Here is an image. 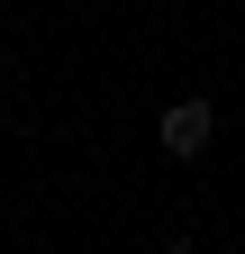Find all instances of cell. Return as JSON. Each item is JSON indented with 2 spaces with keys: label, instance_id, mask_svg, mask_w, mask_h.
Here are the masks:
<instances>
[{
  "label": "cell",
  "instance_id": "cell-1",
  "mask_svg": "<svg viewBox=\"0 0 245 254\" xmlns=\"http://www.w3.org/2000/svg\"><path fill=\"white\" fill-rule=\"evenodd\" d=\"M155 136H164V154H182V164H191V154L218 136V109H209V100H173V109L155 118Z\"/></svg>",
  "mask_w": 245,
  "mask_h": 254
},
{
  "label": "cell",
  "instance_id": "cell-2",
  "mask_svg": "<svg viewBox=\"0 0 245 254\" xmlns=\"http://www.w3.org/2000/svg\"><path fill=\"white\" fill-rule=\"evenodd\" d=\"M164 254H200V245H164Z\"/></svg>",
  "mask_w": 245,
  "mask_h": 254
}]
</instances>
